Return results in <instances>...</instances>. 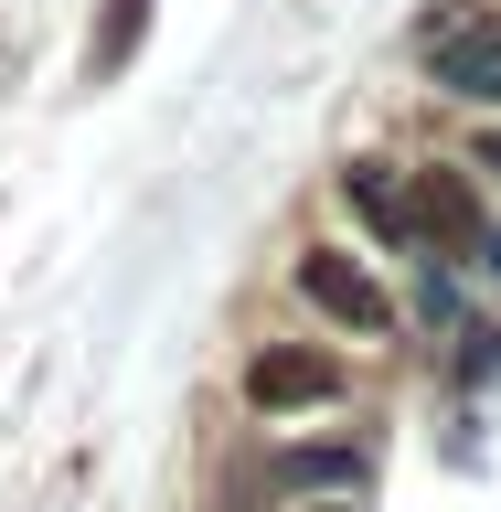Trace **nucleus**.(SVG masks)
Segmentation results:
<instances>
[{"label": "nucleus", "instance_id": "f03ea898", "mask_svg": "<svg viewBox=\"0 0 501 512\" xmlns=\"http://www.w3.org/2000/svg\"><path fill=\"white\" fill-rule=\"evenodd\" d=\"M427 54V86L459 96V107H501V11H448V22L416 32Z\"/></svg>", "mask_w": 501, "mask_h": 512}, {"label": "nucleus", "instance_id": "f257e3e1", "mask_svg": "<svg viewBox=\"0 0 501 512\" xmlns=\"http://www.w3.org/2000/svg\"><path fill=\"white\" fill-rule=\"evenodd\" d=\"M288 288H299L331 331H363V342H395V320H406L395 288H384L352 246H299V256H288Z\"/></svg>", "mask_w": 501, "mask_h": 512}, {"label": "nucleus", "instance_id": "423d86ee", "mask_svg": "<svg viewBox=\"0 0 501 512\" xmlns=\"http://www.w3.org/2000/svg\"><path fill=\"white\" fill-rule=\"evenodd\" d=\"M342 214L363 224V235H374V246H395V256L416 246V214H406V182H395V171H384V160H342Z\"/></svg>", "mask_w": 501, "mask_h": 512}, {"label": "nucleus", "instance_id": "20e7f679", "mask_svg": "<svg viewBox=\"0 0 501 512\" xmlns=\"http://www.w3.org/2000/svg\"><path fill=\"white\" fill-rule=\"evenodd\" d=\"M406 214H416V235L427 246H448V256H480V235H491V214H480V192H470V171H416V192H406Z\"/></svg>", "mask_w": 501, "mask_h": 512}, {"label": "nucleus", "instance_id": "39448f33", "mask_svg": "<svg viewBox=\"0 0 501 512\" xmlns=\"http://www.w3.org/2000/svg\"><path fill=\"white\" fill-rule=\"evenodd\" d=\"M363 480H374V459H363L352 438H320V448H278V459H267V491H288V502H352Z\"/></svg>", "mask_w": 501, "mask_h": 512}, {"label": "nucleus", "instance_id": "1a4fd4ad", "mask_svg": "<svg viewBox=\"0 0 501 512\" xmlns=\"http://www.w3.org/2000/svg\"><path fill=\"white\" fill-rule=\"evenodd\" d=\"M480 267H491V278H501V235H480Z\"/></svg>", "mask_w": 501, "mask_h": 512}, {"label": "nucleus", "instance_id": "9b49d317", "mask_svg": "<svg viewBox=\"0 0 501 512\" xmlns=\"http://www.w3.org/2000/svg\"><path fill=\"white\" fill-rule=\"evenodd\" d=\"M310 512H352V502H310Z\"/></svg>", "mask_w": 501, "mask_h": 512}, {"label": "nucleus", "instance_id": "0eeeda50", "mask_svg": "<svg viewBox=\"0 0 501 512\" xmlns=\"http://www.w3.org/2000/svg\"><path fill=\"white\" fill-rule=\"evenodd\" d=\"M139 32H150V0H118V11H107V32H96V54H86V64H96V75H118Z\"/></svg>", "mask_w": 501, "mask_h": 512}, {"label": "nucleus", "instance_id": "6e6552de", "mask_svg": "<svg viewBox=\"0 0 501 512\" xmlns=\"http://www.w3.org/2000/svg\"><path fill=\"white\" fill-rule=\"evenodd\" d=\"M416 320L438 331V320H459V278H448L438 256H427V278H416Z\"/></svg>", "mask_w": 501, "mask_h": 512}, {"label": "nucleus", "instance_id": "7ed1b4c3", "mask_svg": "<svg viewBox=\"0 0 501 512\" xmlns=\"http://www.w3.org/2000/svg\"><path fill=\"white\" fill-rule=\"evenodd\" d=\"M342 363L331 352H310V342H267V352H246V406L278 427V416H310V406H342Z\"/></svg>", "mask_w": 501, "mask_h": 512}, {"label": "nucleus", "instance_id": "9d476101", "mask_svg": "<svg viewBox=\"0 0 501 512\" xmlns=\"http://www.w3.org/2000/svg\"><path fill=\"white\" fill-rule=\"evenodd\" d=\"M480 171H501V139H480Z\"/></svg>", "mask_w": 501, "mask_h": 512}]
</instances>
